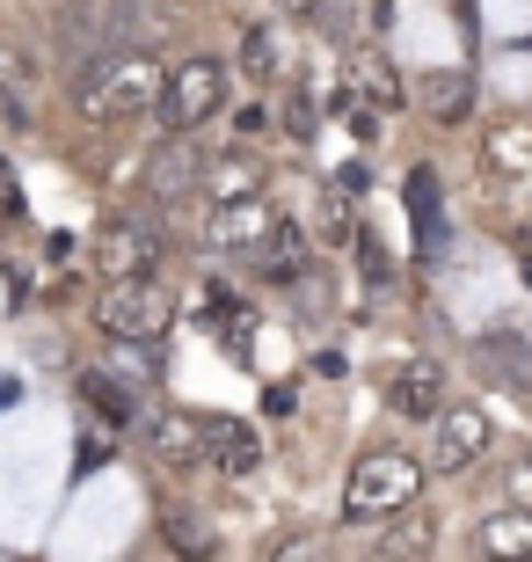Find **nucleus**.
<instances>
[{"label":"nucleus","instance_id":"10","mask_svg":"<svg viewBox=\"0 0 532 562\" xmlns=\"http://www.w3.org/2000/svg\"><path fill=\"white\" fill-rule=\"evenodd\" d=\"M474 373L489 380V387H503V395H525L532 402V344L511 329H496L474 344Z\"/></svg>","mask_w":532,"mask_h":562},{"label":"nucleus","instance_id":"34","mask_svg":"<svg viewBox=\"0 0 532 562\" xmlns=\"http://www.w3.org/2000/svg\"><path fill=\"white\" fill-rule=\"evenodd\" d=\"M0 168H8V161H0Z\"/></svg>","mask_w":532,"mask_h":562},{"label":"nucleus","instance_id":"11","mask_svg":"<svg viewBox=\"0 0 532 562\" xmlns=\"http://www.w3.org/2000/svg\"><path fill=\"white\" fill-rule=\"evenodd\" d=\"M37 95H44L37 59L0 44V117H8V132H37Z\"/></svg>","mask_w":532,"mask_h":562},{"label":"nucleus","instance_id":"35","mask_svg":"<svg viewBox=\"0 0 532 562\" xmlns=\"http://www.w3.org/2000/svg\"><path fill=\"white\" fill-rule=\"evenodd\" d=\"M161 8H168V0H161Z\"/></svg>","mask_w":532,"mask_h":562},{"label":"nucleus","instance_id":"19","mask_svg":"<svg viewBox=\"0 0 532 562\" xmlns=\"http://www.w3.org/2000/svg\"><path fill=\"white\" fill-rule=\"evenodd\" d=\"M482 154H489V168L503 176V183H532V117H503V125H489Z\"/></svg>","mask_w":532,"mask_h":562},{"label":"nucleus","instance_id":"24","mask_svg":"<svg viewBox=\"0 0 532 562\" xmlns=\"http://www.w3.org/2000/svg\"><path fill=\"white\" fill-rule=\"evenodd\" d=\"M263 562H336V548H328V533H285V541H270Z\"/></svg>","mask_w":532,"mask_h":562},{"label":"nucleus","instance_id":"25","mask_svg":"<svg viewBox=\"0 0 532 562\" xmlns=\"http://www.w3.org/2000/svg\"><path fill=\"white\" fill-rule=\"evenodd\" d=\"M350 256H358V271H365L372 292L394 285V263H387V249H380V234H358V249H350Z\"/></svg>","mask_w":532,"mask_h":562},{"label":"nucleus","instance_id":"2","mask_svg":"<svg viewBox=\"0 0 532 562\" xmlns=\"http://www.w3.org/2000/svg\"><path fill=\"white\" fill-rule=\"evenodd\" d=\"M423 497V460L401 446H372L343 482V519H401Z\"/></svg>","mask_w":532,"mask_h":562},{"label":"nucleus","instance_id":"14","mask_svg":"<svg viewBox=\"0 0 532 562\" xmlns=\"http://www.w3.org/2000/svg\"><path fill=\"white\" fill-rule=\"evenodd\" d=\"M139 438L154 446V460H168V468H197V460H205V417H183V409L146 417Z\"/></svg>","mask_w":532,"mask_h":562},{"label":"nucleus","instance_id":"18","mask_svg":"<svg viewBox=\"0 0 532 562\" xmlns=\"http://www.w3.org/2000/svg\"><path fill=\"white\" fill-rule=\"evenodd\" d=\"M474 555L482 562H532V512H489L474 526Z\"/></svg>","mask_w":532,"mask_h":562},{"label":"nucleus","instance_id":"28","mask_svg":"<svg viewBox=\"0 0 532 562\" xmlns=\"http://www.w3.org/2000/svg\"><path fill=\"white\" fill-rule=\"evenodd\" d=\"M168 533H176V548H183L190 562H197V555H212V533H205V526H197V519H176V526H168Z\"/></svg>","mask_w":532,"mask_h":562},{"label":"nucleus","instance_id":"13","mask_svg":"<svg viewBox=\"0 0 532 562\" xmlns=\"http://www.w3.org/2000/svg\"><path fill=\"white\" fill-rule=\"evenodd\" d=\"M416 110H423L430 125H467L474 117V81L460 66H430V74H416Z\"/></svg>","mask_w":532,"mask_h":562},{"label":"nucleus","instance_id":"15","mask_svg":"<svg viewBox=\"0 0 532 562\" xmlns=\"http://www.w3.org/2000/svg\"><path fill=\"white\" fill-rule=\"evenodd\" d=\"M205 468L241 482V475L263 468V446H256V431H248L241 417H205Z\"/></svg>","mask_w":532,"mask_h":562},{"label":"nucleus","instance_id":"23","mask_svg":"<svg viewBox=\"0 0 532 562\" xmlns=\"http://www.w3.org/2000/svg\"><path fill=\"white\" fill-rule=\"evenodd\" d=\"M336 117H350V132H358V139H380V110L365 103V95H358V81H336Z\"/></svg>","mask_w":532,"mask_h":562},{"label":"nucleus","instance_id":"21","mask_svg":"<svg viewBox=\"0 0 532 562\" xmlns=\"http://www.w3.org/2000/svg\"><path fill=\"white\" fill-rule=\"evenodd\" d=\"M212 198H219V205H248V198H263L256 161H241V154H212Z\"/></svg>","mask_w":532,"mask_h":562},{"label":"nucleus","instance_id":"3","mask_svg":"<svg viewBox=\"0 0 532 562\" xmlns=\"http://www.w3.org/2000/svg\"><path fill=\"white\" fill-rule=\"evenodd\" d=\"M226 110V66L212 59V52H190V59L168 66V88H161V132L168 139H190L197 125H212Z\"/></svg>","mask_w":532,"mask_h":562},{"label":"nucleus","instance_id":"16","mask_svg":"<svg viewBox=\"0 0 532 562\" xmlns=\"http://www.w3.org/2000/svg\"><path fill=\"white\" fill-rule=\"evenodd\" d=\"M401 198H409L416 256H438L445 249V183H438V168H416L409 183H401Z\"/></svg>","mask_w":532,"mask_h":562},{"label":"nucleus","instance_id":"32","mask_svg":"<svg viewBox=\"0 0 532 562\" xmlns=\"http://www.w3.org/2000/svg\"><path fill=\"white\" fill-rule=\"evenodd\" d=\"M511 249H518V271H525V285H532V234H511Z\"/></svg>","mask_w":532,"mask_h":562},{"label":"nucleus","instance_id":"4","mask_svg":"<svg viewBox=\"0 0 532 562\" xmlns=\"http://www.w3.org/2000/svg\"><path fill=\"white\" fill-rule=\"evenodd\" d=\"M95 322L117 344H154L176 322V292H168V278H117L95 292Z\"/></svg>","mask_w":532,"mask_h":562},{"label":"nucleus","instance_id":"17","mask_svg":"<svg viewBox=\"0 0 532 562\" xmlns=\"http://www.w3.org/2000/svg\"><path fill=\"white\" fill-rule=\"evenodd\" d=\"M81 402H88V417L110 424V431H139V395H132V380L124 373H81Z\"/></svg>","mask_w":532,"mask_h":562},{"label":"nucleus","instance_id":"33","mask_svg":"<svg viewBox=\"0 0 532 562\" xmlns=\"http://www.w3.org/2000/svg\"><path fill=\"white\" fill-rule=\"evenodd\" d=\"M278 8H285L292 22H307V15H321V0H278Z\"/></svg>","mask_w":532,"mask_h":562},{"label":"nucleus","instance_id":"26","mask_svg":"<svg viewBox=\"0 0 532 562\" xmlns=\"http://www.w3.org/2000/svg\"><path fill=\"white\" fill-rule=\"evenodd\" d=\"M503 512H532V453H518L503 468Z\"/></svg>","mask_w":532,"mask_h":562},{"label":"nucleus","instance_id":"5","mask_svg":"<svg viewBox=\"0 0 532 562\" xmlns=\"http://www.w3.org/2000/svg\"><path fill=\"white\" fill-rule=\"evenodd\" d=\"M278 234H285V212L263 205V198H248V205H219V212H212L205 241L219 256H234V263H263Z\"/></svg>","mask_w":532,"mask_h":562},{"label":"nucleus","instance_id":"9","mask_svg":"<svg viewBox=\"0 0 532 562\" xmlns=\"http://www.w3.org/2000/svg\"><path fill=\"white\" fill-rule=\"evenodd\" d=\"M205 176H212V161L197 154V146H190V139H168L161 154L146 161V198H154V205H183Z\"/></svg>","mask_w":532,"mask_h":562},{"label":"nucleus","instance_id":"6","mask_svg":"<svg viewBox=\"0 0 532 562\" xmlns=\"http://www.w3.org/2000/svg\"><path fill=\"white\" fill-rule=\"evenodd\" d=\"M387 409L401 424H438L452 409L445 402V366H438V358H401L387 373Z\"/></svg>","mask_w":532,"mask_h":562},{"label":"nucleus","instance_id":"8","mask_svg":"<svg viewBox=\"0 0 532 562\" xmlns=\"http://www.w3.org/2000/svg\"><path fill=\"white\" fill-rule=\"evenodd\" d=\"M117 278H161V234L146 220H110L103 227V285Z\"/></svg>","mask_w":532,"mask_h":562},{"label":"nucleus","instance_id":"29","mask_svg":"<svg viewBox=\"0 0 532 562\" xmlns=\"http://www.w3.org/2000/svg\"><path fill=\"white\" fill-rule=\"evenodd\" d=\"M15 220H22V183L0 168V227H15Z\"/></svg>","mask_w":532,"mask_h":562},{"label":"nucleus","instance_id":"20","mask_svg":"<svg viewBox=\"0 0 532 562\" xmlns=\"http://www.w3.org/2000/svg\"><path fill=\"white\" fill-rule=\"evenodd\" d=\"M241 74L256 88H270L278 74H285V52H278V30H270V22H248L241 30Z\"/></svg>","mask_w":532,"mask_h":562},{"label":"nucleus","instance_id":"27","mask_svg":"<svg viewBox=\"0 0 532 562\" xmlns=\"http://www.w3.org/2000/svg\"><path fill=\"white\" fill-rule=\"evenodd\" d=\"M285 117H292V132H299V139H314V125H321V117H314V95L299 81L285 88Z\"/></svg>","mask_w":532,"mask_h":562},{"label":"nucleus","instance_id":"1","mask_svg":"<svg viewBox=\"0 0 532 562\" xmlns=\"http://www.w3.org/2000/svg\"><path fill=\"white\" fill-rule=\"evenodd\" d=\"M168 74L146 52H110V59H88L81 81H73V103H81L88 125H132L146 110H161Z\"/></svg>","mask_w":532,"mask_h":562},{"label":"nucleus","instance_id":"22","mask_svg":"<svg viewBox=\"0 0 532 562\" xmlns=\"http://www.w3.org/2000/svg\"><path fill=\"white\" fill-rule=\"evenodd\" d=\"M350 81H358V95H365V103L380 110V117H387V110L401 103V81H394V74H387V59H372V52H365L358 66H350Z\"/></svg>","mask_w":532,"mask_h":562},{"label":"nucleus","instance_id":"12","mask_svg":"<svg viewBox=\"0 0 532 562\" xmlns=\"http://www.w3.org/2000/svg\"><path fill=\"white\" fill-rule=\"evenodd\" d=\"M438 541H445V519H438L430 504H416V512H401V519L372 541V562H430Z\"/></svg>","mask_w":532,"mask_h":562},{"label":"nucleus","instance_id":"7","mask_svg":"<svg viewBox=\"0 0 532 562\" xmlns=\"http://www.w3.org/2000/svg\"><path fill=\"white\" fill-rule=\"evenodd\" d=\"M489 438H496L489 417L460 402V409H445V417L430 424V468H445V475H467V468H482V460H489Z\"/></svg>","mask_w":532,"mask_h":562},{"label":"nucleus","instance_id":"30","mask_svg":"<svg viewBox=\"0 0 532 562\" xmlns=\"http://www.w3.org/2000/svg\"><path fill=\"white\" fill-rule=\"evenodd\" d=\"M263 409H270V417H292V409H299V387H292V380L263 387Z\"/></svg>","mask_w":532,"mask_h":562},{"label":"nucleus","instance_id":"31","mask_svg":"<svg viewBox=\"0 0 532 562\" xmlns=\"http://www.w3.org/2000/svg\"><path fill=\"white\" fill-rule=\"evenodd\" d=\"M234 125H241V132H248V139H256V132H263V125H270V110H263V103H248V110H241V117H234Z\"/></svg>","mask_w":532,"mask_h":562}]
</instances>
